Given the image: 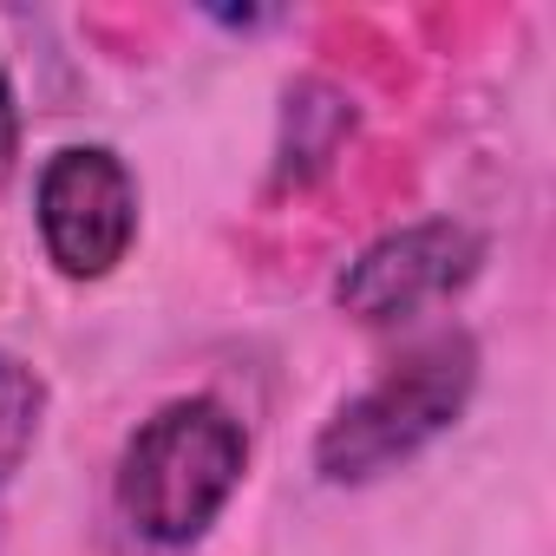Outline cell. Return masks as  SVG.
Masks as SVG:
<instances>
[{"mask_svg": "<svg viewBox=\"0 0 556 556\" xmlns=\"http://www.w3.org/2000/svg\"><path fill=\"white\" fill-rule=\"evenodd\" d=\"M40 426H47V380H40V367L0 348V491L27 471V458L40 445Z\"/></svg>", "mask_w": 556, "mask_h": 556, "instance_id": "8992f818", "label": "cell"}, {"mask_svg": "<svg viewBox=\"0 0 556 556\" xmlns=\"http://www.w3.org/2000/svg\"><path fill=\"white\" fill-rule=\"evenodd\" d=\"M34 216L66 282H99L138 242V177L112 144H66L40 170Z\"/></svg>", "mask_w": 556, "mask_h": 556, "instance_id": "277c9868", "label": "cell"}, {"mask_svg": "<svg viewBox=\"0 0 556 556\" xmlns=\"http://www.w3.org/2000/svg\"><path fill=\"white\" fill-rule=\"evenodd\" d=\"M361 112L334 79H295L282 92V138H275V184H315L341 144L354 138Z\"/></svg>", "mask_w": 556, "mask_h": 556, "instance_id": "5b68a950", "label": "cell"}, {"mask_svg": "<svg viewBox=\"0 0 556 556\" xmlns=\"http://www.w3.org/2000/svg\"><path fill=\"white\" fill-rule=\"evenodd\" d=\"M471 393H478V341L465 328H439L321 426L315 471L328 484H374L406 458H419L439 432H452Z\"/></svg>", "mask_w": 556, "mask_h": 556, "instance_id": "7a4b0ae2", "label": "cell"}, {"mask_svg": "<svg viewBox=\"0 0 556 556\" xmlns=\"http://www.w3.org/2000/svg\"><path fill=\"white\" fill-rule=\"evenodd\" d=\"M484 268V236L458 216H426L374 236L341 275H334V308L361 328H393L413 321L432 302H452L478 282Z\"/></svg>", "mask_w": 556, "mask_h": 556, "instance_id": "3957f363", "label": "cell"}, {"mask_svg": "<svg viewBox=\"0 0 556 556\" xmlns=\"http://www.w3.org/2000/svg\"><path fill=\"white\" fill-rule=\"evenodd\" d=\"M242 471H249L242 419L210 393L170 400L118 452V484H112L118 517L157 549H190L223 517Z\"/></svg>", "mask_w": 556, "mask_h": 556, "instance_id": "6da1fadb", "label": "cell"}, {"mask_svg": "<svg viewBox=\"0 0 556 556\" xmlns=\"http://www.w3.org/2000/svg\"><path fill=\"white\" fill-rule=\"evenodd\" d=\"M14 164H21V99H14L8 60H0V184L14 177Z\"/></svg>", "mask_w": 556, "mask_h": 556, "instance_id": "52a82bcc", "label": "cell"}]
</instances>
